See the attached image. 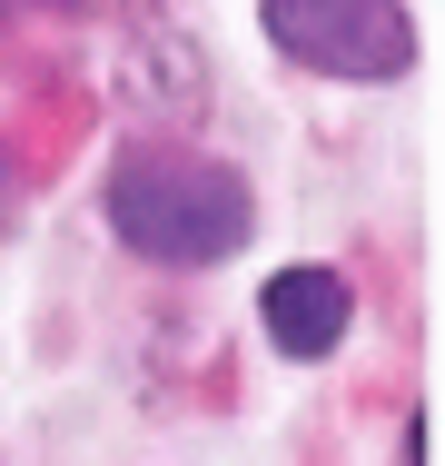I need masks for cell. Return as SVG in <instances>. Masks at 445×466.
<instances>
[{
    "label": "cell",
    "instance_id": "1",
    "mask_svg": "<svg viewBox=\"0 0 445 466\" xmlns=\"http://www.w3.org/2000/svg\"><path fill=\"white\" fill-rule=\"evenodd\" d=\"M109 228L149 258V268H218L248 248L258 198L228 159H188V149H129L109 169Z\"/></svg>",
    "mask_w": 445,
    "mask_h": 466
},
{
    "label": "cell",
    "instance_id": "2",
    "mask_svg": "<svg viewBox=\"0 0 445 466\" xmlns=\"http://www.w3.org/2000/svg\"><path fill=\"white\" fill-rule=\"evenodd\" d=\"M258 20H267V40H277L297 70L356 80V90L406 80V60H416L406 0H258Z\"/></svg>",
    "mask_w": 445,
    "mask_h": 466
},
{
    "label": "cell",
    "instance_id": "3",
    "mask_svg": "<svg viewBox=\"0 0 445 466\" xmlns=\"http://www.w3.org/2000/svg\"><path fill=\"white\" fill-rule=\"evenodd\" d=\"M258 318H267V348H277V358H337L347 328H356V288L307 258V268H277V279H267Z\"/></svg>",
    "mask_w": 445,
    "mask_h": 466
},
{
    "label": "cell",
    "instance_id": "4",
    "mask_svg": "<svg viewBox=\"0 0 445 466\" xmlns=\"http://www.w3.org/2000/svg\"><path fill=\"white\" fill-rule=\"evenodd\" d=\"M119 99H129L139 119H198V109H208V60H198V40L169 30V20H139V50H129Z\"/></svg>",
    "mask_w": 445,
    "mask_h": 466
},
{
    "label": "cell",
    "instance_id": "5",
    "mask_svg": "<svg viewBox=\"0 0 445 466\" xmlns=\"http://www.w3.org/2000/svg\"><path fill=\"white\" fill-rule=\"evenodd\" d=\"M406 466H436V417H406Z\"/></svg>",
    "mask_w": 445,
    "mask_h": 466
},
{
    "label": "cell",
    "instance_id": "6",
    "mask_svg": "<svg viewBox=\"0 0 445 466\" xmlns=\"http://www.w3.org/2000/svg\"><path fill=\"white\" fill-rule=\"evenodd\" d=\"M60 10H80V0H60Z\"/></svg>",
    "mask_w": 445,
    "mask_h": 466
}]
</instances>
